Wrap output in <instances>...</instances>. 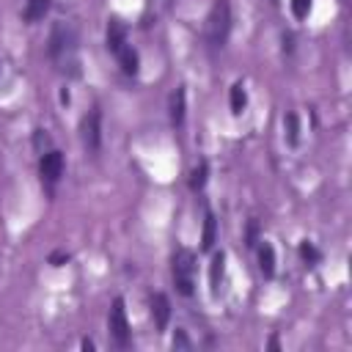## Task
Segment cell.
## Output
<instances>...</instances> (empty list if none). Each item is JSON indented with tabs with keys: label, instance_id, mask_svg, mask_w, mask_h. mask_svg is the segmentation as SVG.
<instances>
[{
	"label": "cell",
	"instance_id": "obj_24",
	"mask_svg": "<svg viewBox=\"0 0 352 352\" xmlns=\"http://www.w3.org/2000/svg\"><path fill=\"white\" fill-rule=\"evenodd\" d=\"M283 52H286V55L292 52V36H289V33H283Z\"/></svg>",
	"mask_w": 352,
	"mask_h": 352
},
{
	"label": "cell",
	"instance_id": "obj_18",
	"mask_svg": "<svg viewBox=\"0 0 352 352\" xmlns=\"http://www.w3.org/2000/svg\"><path fill=\"white\" fill-rule=\"evenodd\" d=\"M33 148H36L38 154H44V151L52 148V138L47 135V129H36V132H33Z\"/></svg>",
	"mask_w": 352,
	"mask_h": 352
},
{
	"label": "cell",
	"instance_id": "obj_8",
	"mask_svg": "<svg viewBox=\"0 0 352 352\" xmlns=\"http://www.w3.org/2000/svg\"><path fill=\"white\" fill-rule=\"evenodd\" d=\"M116 60H118V66H121V72L126 74V77H135L138 74V69H140V58H138V50L126 41L118 52H116Z\"/></svg>",
	"mask_w": 352,
	"mask_h": 352
},
{
	"label": "cell",
	"instance_id": "obj_23",
	"mask_svg": "<svg viewBox=\"0 0 352 352\" xmlns=\"http://www.w3.org/2000/svg\"><path fill=\"white\" fill-rule=\"evenodd\" d=\"M248 245H256V223H250L248 228Z\"/></svg>",
	"mask_w": 352,
	"mask_h": 352
},
{
	"label": "cell",
	"instance_id": "obj_5",
	"mask_svg": "<svg viewBox=\"0 0 352 352\" xmlns=\"http://www.w3.org/2000/svg\"><path fill=\"white\" fill-rule=\"evenodd\" d=\"M50 58L55 60V63H66V58L72 55V30L63 25V22H58L55 28H52V33H50Z\"/></svg>",
	"mask_w": 352,
	"mask_h": 352
},
{
	"label": "cell",
	"instance_id": "obj_28",
	"mask_svg": "<svg viewBox=\"0 0 352 352\" xmlns=\"http://www.w3.org/2000/svg\"><path fill=\"white\" fill-rule=\"evenodd\" d=\"M272 3H278V0H272Z\"/></svg>",
	"mask_w": 352,
	"mask_h": 352
},
{
	"label": "cell",
	"instance_id": "obj_27",
	"mask_svg": "<svg viewBox=\"0 0 352 352\" xmlns=\"http://www.w3.org/2000/svg\"><path fill=\"white\" fill-rule=\"evenodd\" d=\"M278 346H280V344H278V336H272V338H270V349H278Z\"/></svg>",
	"mask_w": 352,
	"mask_h": 352
},
{
	"label": "cell",
	"instance_id": "obj_17",
	"mask_svg": "<svg viewBox=\"0 0 352 352\" xmlns=\"http://www.w3.org/2000/svg\"><path fill=\"white\" fill-rule=\"evenodd\" d=\"M206 176H209V165H206V160L192 170V176H190V187L198 192V190H204V184H206Z\"/></svg>",
	"mask_w": 352,
	"mask_h": 352
},
{
	"label": "cell",
	"instance_id": "obj_29",
	"mask_svg": "<svg viewBox=\"0 0 352 352\" xmlns=\"http://www.w3.org/2000/svg\"><path fill=\"white\" fill-rule=\"evenodd\" d=\"M344 3H346V0H344Z\"/></svg>",
	"mask_w": 352,
	"mask_h": 352
},
{
	"label": "cell",
	"instance_id": "obj_4",
	"mask_svg": "<svg viewBox=\"0 0 352 352\" xmlns=\"http://www.w3.org/2000/svg\"><path fill=\"white\" fill-rule=\"evenodd\" d=\"M80 138L82 146L88 148V154H96L102 146V113L99 110H88L80 121Z\"/></svg>",
	"mask_w": 352,
	"mask_h": 352
},
{
	"label": "cell",
	"instance_id": "obj_25",
	"mask_svg": "<svg viewBox=\"0 0 352 352\" xmlns=\"http://www.w3.org/2000/svg\"><path fill=\"white\" fill-rule=\"evenodd\" d=\"M82 349H85V352H94V341H91V338H82Z\"/></svg>",
	"mask_w": 352,
	"mask_h": 352
},
{
	"label": "cell",
	"instance_id": "obj_10",
	"mask_svg": "<svg viewBox=\"0 0 352 352\" xmlns=\"http://www.w3.org/2000/svg\"><path fill=\"white\" fill-rule=\"evenodd\" d=\"M50 6H52V0H28V3H25V11H22V22H25V25L41 22V19L47 16Z\"/></svg>",
	"mask_w": 352,
	"mask_h": 352
},
{
	"label": "cell",
	"instance_id": "obj_22",
	"mask_svg": "<svg viewBox=\"0 0 352 352\" xmlns=\"http://www.w3.org/2000/svg\"><path fill=\"white\" fill-rule=\"evenodd\" d=\"M66 261H69V253H66V250H55V253L50 256V264H52V267H63Z\"/></svg>",
	"mask_w": 352,
	"mask_h": 352
},
{
	"label": "cell",
	"instance_id": "obj_14",
	"mask_svg": "<svg viewBox=\"0 0 352 352\" xmlns=\"http://www.w3.org/2000/svg\"><path fill=\"white\" fill-rule=\"evenodd\" d=\"M214 236H217V220H214L212 212H206V217H204V234H201V250H212Z\"/></svg>",
	"mask_w": 352,
	"mask_h": 352
},
{
	"label": "cell",
	"instance_id": "obj_13",
	"mask_svg": "<svg viewBox=\"0 0 352 352\" xmlns=\"http://www.w3.org/2000/svg\"><path fill=\"white\" fill-rule=\"evenodd\" d=\"M258 270H261L264 278H272V275H275V250H272V245L264 242V239H261V245H258Z\"/></svg>",
	"mask_w": 352,
	"mask_h": 352
},
{
	"label": "cell",
	"instance_id": "obj_3",
	"mask_svg": "<svg viewBox=\"0 0 352 352\" xmlns=\"http://www.w3.org/2000/svg\"><path fill=\"white\" fill-rule=\"evenodd\" d=\"M107 327H110L113 341H116L121 349H126V346H129V319H126V308H124V300H121V297L113 300V308H110V314H107Z\"/></svg>",
	"mask_w": 352,
	"mask_h": 352
},
{
	"label": "cell",
	"instance_id": "obj_16",
	"mask_svg": "<svg viewBox=\"0 0 352 352\" xmlns=\"http://www.w3.org/2000/svg\"><path fill=\"white\" fill-rule=\"evenodd\" d=\"M283 126H286V143L297 146L300 143V118H297V113H286Z\"/></svg>",
	"mask_w": 352,
	"mask_h": 352
},
{
	"label": "cell",
	"instance_id": "obj_11",
	"mask_svg": "<svg viewBox=\"0 0 352 352\" xmlns=\"http://www.w3.org/2000/svg\"><path fill=\"white\" fill-rule=\"evenodd\" d=\"M124 44H126V28H124V22L110 19V22H107V50L116 55Z\"/></svg>",
	"mask_w": 352,
	"mask_h": 352
},
{
	"label": "cell",
	"instance_id": "obj_20",
	"mask_svg": "<svg viewBox=\"0 0 352 352\" xmlns=\"http://www.w3.org/2000/svg\"><path fill=\"white\" fill-rule=\"evenodd\" d=\"M311 6H314V0H292V14L297 19H305L311 14Z\"/></svg>",
	"mask_w": 352,
	"mask_h": 352
},
{
	"label": "cell",
	"instance_id": "obj_26",
	"mask_svg": "<svg viewBox=\"0 0 352 352\" xmlns=\"http://www.w3.org/2000/svg\"><path fill=\"white\" fill-rule=\"evenodd\" d=\"M60 102H63V104H69V91H66V88L60 91Z\"/></svg>",
	"mask_w": 352,
	"mask_h": 352
},
{
	"label": "cell",
	"instance_id": "obj_12",
	"mask_svg": "<svg viewBox=\"0 0 352 352\" xmlns=\"http://www.w3.org/2000/svg\"><path fill=\"white\" fill-rule=\"evenodd\" d=\"M223 272H226V253H214L212 256V267H209V289L217 297L220 294V283H223Z\"/></svg>",
	"mask_w": 352,
	"mask_h": 352
},
{
	"label": "cell",
	"instance_id": "obj_19",
	"mask_svg": "<svg viewBox=\"0 0 352 352\" xmlns=\"http://www.w3.org/2000/svg\"><path fill=\"white\" fill-rule=\"evenodd\" d=\"M297 250H300V256H302V261H308V264H316V261L322 258V253H319V250L314 248V242H308V239H302Z\"/></svg>",
	"mask_w": 352,
	"mask_h": 352
},
{
	"label": "cell",
	"instance_id": "obj_1",
	"mask_svg": "<svg viewBox=\"0 0 352 352\" xmlns=\"http://www.w3.org/2000/svg\"><path fill=\"white\" fill-rule=\"evenodd\" d=\"M228 33H231V6H228V0H214L206 14V25H204L206 47L212 52L223 50L228 41Z\"/></svg>",
	"mask_w": 352,
	"mask_h": 352
},
{
	"label": "cell",
	"instance_id": "obj_9",
	"mask_svg": "<svg viewBox=\"0 0 352 352\" xmlns=\"http://www.w3.org/2000/svg\"><path fill=\"white\" fill-rule=\"evenodd\" d=\"M184 107H187V91L184 85H179L173 94H170V124L173 126H182L184 124Z\"/></svg>",
	"mask_w": 352,
	"mask_h": 352
},
{
	"label": "cell",
	"instance_id": "obj_7",
	"mask_svg": "<svg viewBox=\"0 0 352 352\" xmlns=\"http://www.w3.org/2000/svg\"><path fill=\"white\" fill-rule=\"evenodd\" d=\"M151 316H154V327L162 333L168 327V322H170V302H168V297L162 292H157L151 297Z\"/></svg>",
	"mask_w": 352,
	"mask_h": 352
},
{
	"label": "cell",
	"instance_id": "obj_6",
	"mask_svg": "<svg viewBox=\"0 0 352 352\" xmlns=\"http://www.w3.org/2000/svg\"><path fill=\"white\" fill-rule=\"evenodd\" d=\"M38 173H41V182H44L47 187L58 184L60 176H63V154H60L58 148L44 151L41 160H38Z\"/></svg>",
	"mask_w": 352,
	"mask_h": 352
},
{
	"label": "cell",
	"instance_id": "obj_21",
	"mask_svg": "<svg viewBox=\"0 0 352 352\" xmlns=\"http://www.w3.org/2000/svg\"><path fill=\"white\" fill-rule=\"evenodd\" d=\"M170 344H173V349H190V346H192V341L187 338V333H184V330H176Z\"/></svg>",
	"mask_w": 352,
	"mask_h": 352
},
{
	"label": "cell",
	"instance_id": "obj_15",
	"mask_svg": "<svg viewBox=\"0 0 352 352\" xmlns=\"http://www.w3.org/2000/svg\"><path fill=\"white\" fill-rule=\"evenodd\" d=\"M245 104H248L245 85H242V82H234V85H231V113H234V116H242Z\"/></svg>",
	"mask_w": 352,
	"mask_h": 352
},
{
	"label": "cell",
	"instance_id": "obj_2",
	"mask_svg": "<svg viewBox=\"0 0 352 352\" xmlns=\"http://www.w3.org/2000/svg\"><path fill=\"white\" fill-rule=\"evenodd\" d=\"M170 272H173L176 292H179L182 297H192V294H195V253H192L190 248H179V250L173 253Z\"/></svg>",
	"mask_w": 352,
	"mask_h": 352
}]
</instances>
